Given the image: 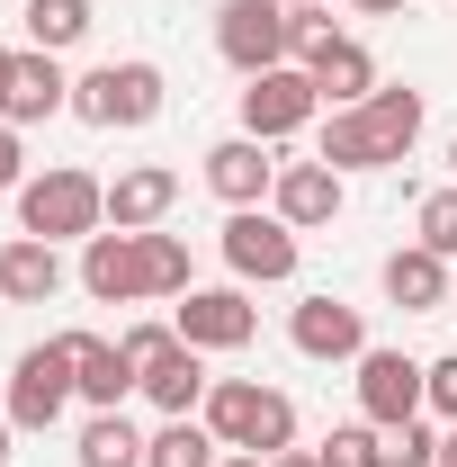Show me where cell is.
<instances>
[{
  "mask_svg": "<svg viewBox=\"0 0 457 467\" xmlns=\"http://www.w3.org/2000/svg\"><path fill=\"white\" fill-rule=\"evenodd\" d=\"M207 431H216L225 450L279 459V450H296V405H287L279 387H260V378H216V387H207Z\"/></svg>",
  "mask_w": 457,
  "mask_h": 467,
  "instance_id": "obj_3",
  "label": "cell"
},
{
  "mask_svg": "<svg viewBox=\"0 0 457 467\" xmlns=\"http://www.w3.org/2000/svg\"><path fill=\"white\" fill-rule=\"evenodd\" d=\"M305 72H314V90H323L332 109H359V99H377V55H368L359 36H332V46L305 63Z\"/></svg>",
  "mask_w": 457,
  "mask_h": 467,
  "instance_id": "obj_19",
  "label": "cell"
},
{
  "mask_svg": "<svg viewBox=\"0 0 457 467\" xmlns=\"http://www.w3.org/2000/svg\"><path fill=\"white\" fill-rule=\"evenodd\" d=\"M314 459H323V467H386V431H377V422L359 413V422H341V431H332V441L314 450Z\"/></svg>",
  "mask_w": 457,
  "mask_h": 467,
  "instance_id": "obj_26",
  "label": "cell"
},
{
  "mask_svg": "<svg viewBox=\"0 0 457 467\" xmlns=\"http://www.w3.org/2000/svg\"><path fill=\"white\" fill-rule=\"evenodd\" d=\"M279 171H287V162H269L260 135H225V144L207 153V189H216L225 207H260V198L279 189Z\"/></svg>",
  "mask_w": 457,
  "mask_h": 467,
  "instance_id": "obj_12",
  "label": "cell"
},
{
  "mask_svg": "<svg viewBox=\"0 0 457 467\" xmlns=\"http://www.w3.org/2000/svg\"><path fill=\"white\" fill-rule=\"evenodd\" d=\"M117 350H126V359H135V378H144V368H162V359L179 350V333H171V324H135Z\"/></svg>",
  "mask_w": 457,
  "mask_h": 467,
  "instance_id": "obj_29",
  "label": "cell"
},
{
  "mask_svg": "<svg viewBox=\"0 0 457 467\" xmlns=\"http://www.w3.org/2000/svg\"><path fill=\"white\" fill-rule=\"evenodd\" d=\"M9 431H18V422H9V413H0V459H9Z\"/></svg>",
  "mask_w": 457,
  "mask_h": 467,
  "instance_id": "obj_36",
  "label": "cell"
},
{
  "mask_svg": "<svg viewBox=\"0 0 457 467\" xmlns=\"http://www.w3.org/2000/svg\"><path fill=\"white\" fill-rule=\"evenodd\" d=\"M9 63H18V55H9V46H0V90H9Z\"/></svg>",
  "mask_w": 457,
  "mask_h": 467,
  "instance_id": "obj_37",
  "label": "cell"
},
{
  "mask_svg": "<svg viewBox=\"0 0 457 467\" xmlns=\"http://www.w3.org/2000/svg\"><path fill=\"white\" fill-rule=\"evenodd\" d=\"M350 9H368V18H386V9H403V0H350Z\"/></svg>",
  "mask_w": 457,
  "mask_h": 467,
  "instance_id": "obj_34",
  "label": "cell"
},
{
  "mask_svg": "<svg viewBox=\"0 0 457 467\" xmlns=\"http://www.w3.org/2000/svg\"><path fill=\"white\" fill-rule=\"evenodd\" d=\"M18 234H36V243H90V234H108V180L72 171V162L36 171L18 189Z\"/></svg>",
  "mask_w": 457,
  "mask_h": 467,
  "instance_id": "obj_2",
  "label": "cell"
},
{
  "mask_svg": "<svg viewBox=\"0 0 457 467\" xmlns=\"http://www.w3.org/2000/svg\"><path fill=\"white\" fill-rule=\"evenodd\" d=\"M27 36H36V55L81 46L90 36V0H27Z\"/></svg>",
  "mask_w": 457,
  "mask_h": 467,
  "instance_id": "obj_24",
  "label": "cell"
},
{
  "mask_svg": "<svg viewBox=\"0 0 457 467\" xmlns=\"http://www.w3.org/2000/svg\"><path fill=\"white\" fill-rule=\"evenodd\" d=\"M18 171H27V153H18V126H0V189H27Z\"/></svg>",
  "mask_w": 457,
  "mask_h": 467,
  "instance_id": "obj_31",
  "label": "cell"
},
{
  "mask_svg": "<svg viewBox=\"0 0 457 467\" xmlns=\"http://www.w3.org/2000/svg\"><path fill=\"white\" fill-rule=\"evenodd\" d=\"M287 46H296V18H287V0H225L216 9V55L251 81V72H279Z\"/></svg>",
  "mask_w": 457,
  "mask_h": 467,
  "instance_id": "obj_5",
  "label": "cell"
},
{
  "mask_svg": "<svg viewBox=\"0 0 457 467\" xmlns=\"http://www.w3.org/2000/svg\"><path fill=\"white\" fill-rule=\"evenodd\" d=\"M81 288L99 296V306H135L144 296V234H90L81 243Z\"/></svg>",
  "mask_w": 457,
  "mask_h": 467,
  "instance_id": "obj_11",
  "label": "cell"
},
{
  "mask_svg": "<svg viewBox=\"0 0 457 467\" xmlns=\"http://www.w3.org/2000/svg\"><path fill=\"white\" fill-rule=\"evenodd\" d=\"M269 198H279V216H287L296 234H314V225H332V216H341V171H332V162H287Z\"/></svg>",
  "mask_w": 457,
  "mask_h": 467,
  "instance_id": "obj_17",
  "label": "cell"
},
{
  "mask_svg": "<svg viewBox=\"0 0 457 467\" xmlns=\"http://www.w3.org/2000/svg\"><path fill=\"white\" fill-rule=\"evenodd\" d=\"M225 261L233 279H296V225L287 216H260V207H233L225 216Z\"/></svg>",
  "mask_w": 457,
  "mask_h": 467,
  "instance_id": "obj_9",
  "label": "cell"
},
{
  "mask_svg": "<svg viewBox=\"0 0 457 467\" xmlns=\"http://www.w3.org/2000/svg\"><path fill=\"white\" fill-rule=\"evenodd\" d=\"M431 413H449V422H457V350H449V359H431Z\"/></svg>",
  "mask_w": 457,
  "mask_h": 467,
  "instance_id": "obj_30",
  "label": "cell"
},
{
  "mask_svg": "<svg viewBox=\"0 0 457 467\" xmlns=\"http://www.w3.org/2000/svg\"><path fill=\"white\" fill-rule=\"evenodd\" d=\"M171 333L188 350H242L251 333H260V315H251V296L242 288H188L171 315Z\"/></svg>",
  "mask_w": 457,
  "mask_h": 467,
  "instance_id": "obj_10",
  "label": "cell"
},
{
  "mask_svg": "<svg viewBox=\"0 0 457 467\" xmlns=\"http://www.w3.org/2000/svg\"><path fill=\"white\" fill-rule=\"evenodd\" d=\"M314 109H323V90H314V72H305V63L251 72V90H242V135H260V144H287L296 126H314Z\"/></svg>",
  "mask_w": 457,
  "mask_h": 467,
  "instance_id": "obj_7",
  "label": "cell"
},
{
  "mask_svg": "<svg viewBox=\"0 0 457 467\" xmlns=\"http://www.w3.org/2000/svg\"><path fill=\"white\" fill-rule=\"evenodd\" d=\"M81 387H72V342H36V350H18V368H9V422L18 431H55L63 405H72Z\"/></svg>",
  "mask_w": 457,
  "mask_h": 467,
  "instance_id": "obj_6",
  "label": "cell"
},
{
  "mask_svg": "<svg viewBox=\"0 0 457 467\" xmlns=\"http://www.w3.org/2000/svg\"><path fill=\"white\" fill-rule=\"evenodd\" d=\"M412 225H421V243H431V252H440V261H457V189H431V198H421V216H412Z\"/></svg>",
  "mask_w": 457,
  "mask_h": 467,
  "instance_id": "obj_27",
  "label": "cell"
},
{
  "mask_svg": "<svg viewBox=\"0 0 457 467\" xmlns=\"http://www.w3.org/2000/svg\"><path fill=\"white\" fill-rule=\"evenodd\" d=\"M144 296H188V243L179 234H144Z\"/></svg>",
  "mask_w": 457,
  "mask_h": 467,
  "instance_id": "obj_25",
  "label": "cell"
},
{
  "mask_svg": "<svg viewBox=\"0 0 457 467\" xmlns=\"http://www.w3.org/2000/svg\"><path fill=\"white\" fill-rule=\"evenodd\" d=\"M162 99H171L162 63H99L72 81V117H90V126H153Z\"/></svg>",
  "mask_w": 457,
  "mask_h": 467,
  "instance_id": "obj_4",
  "label": "cell"
},
{
  "mask_svg": "<svg viewBox=\"0 0 457 467\" xmlns=\"http://www.w3.org/2000/svg\"><path fill=\"white\" fill-rule=\"evenodd\" d=\"M171 207H179V171L171 162H135V171L108 180V225L117 234H153Z\"/></svg>",
  "mask_w": 457,
  "mask_h": 467,
  "instance_id": "obj_13",
  "label": "cell"
},
{
  "mask_svg": "<svg viewBox=\"0 0 457 467\" xmlns=\"http://www.w3.org/2000/svg\"><path fill=\"white\" fill-rule=\"evenodd\" d=\"M55 288H63V252L36 243V234H18V243L0 252V296H9V306H46Z\"/></svg>",
  "mask_w": 457,
  "mask_h": 467,
  "instance_id": "obj_20",
  "label": "cell"
},
{
  "mask_svg": "<svg viewBox=\"0 0 457 467\" xmlns=\"http://www.w3.org/2000/svg\"><path fill=\"white\" fill-rule=\"evenodd\" d=\"M287 9H332V0H287Z\"/></svg>",
  "mask_w": 457,
  "mask_h": 467,
  "instance_id": "obj_38",
  "label": "cell"
},
{
  "mask_svg": "<svg viewBox=\"0 0 457 467\" xmlns=\"http://www.w3.org/2000/svg\"><path fill=\"white\" fill-rule=\"evenodd\" d=\"M421 117H431L421 90H377V99H359V109H332L314 162H332V171H395L403 153L421 144Z\"/></svg>",
  "mask_w": 457,
  "mask_h": 467,
  "instance_id": "obj_1",
  "label": "cell"
},
{
  "mask_svg": "<svg viewBox=\"0 0 457 467\" xmlns=\"http://www.w3.org/2000/svg\"><path fill=\"white\" fill-rule=\"evenodd\" d=\"M440 467H457V422H449V441H440Z\"/></svg>",
  "mask_w": 457,
  "mask_h": 467,
  "instance_id": "obj_35",
  "label": "cell"
},
{
  "mask_svg": "<svg viewBox=\"0 0 457 467\" xmlns=\"http://www.w3.org/2000/svg\"><path fill=\"white\" fill-rule=\"evenodd\" d=\"M386 296H395L403 315H431V306H449V261H440L431 243H403V252H386Z\"/></svg>",
  "mask_w": 457,
  "mask_h": 467,
  "instance_id": "obj_18",
  "label": "cell"
},
{
  "mask_svg": "<svg viewBox=\"0 0 457 467\" xmlns=\"http://www.w3.org/2000/svg\"><path fill=\"white\" fill-rule=\"evenodd\" d=\"M63 342H72V387H81L99 413H126V396L144 387V378H135V359H126L117 342H99V333H63Z\"/></svg>",
  "mask_w": 457,
  "mask_h": 467,
  "instance_id": "obj_16",
  "label": "cell"
},
{
  "mask_svg": "<svg viewBox=\"0 0 457 467\" xmlns=\"http://www.w3.org/2000/svg\"><path fill=\"white\" fill-rule=\"evenodd\" d=\"M216 459H225V441H216L198 413H171V422L144 441V467H216Z\"/></svg>",
  "mask_w": 457,
  "mask_h": 467,
  "instance_id": "obj_22",
  "label": "cell"
},
{
  "mask_svg": "<svg viewBox=\"0 0 457 467\" xmlns=\"http://www.w3.org/2000/svg\"><path fill=\"white\" fill-rule=\"evenodd\" d=\"M287 342L305 350V359H359L368 350V324H359V306H341V296H305L287 315Z\"/></svg>",
  "mask_w": 457,
  "mask_h": 467,
  "instance_id": "obj_14",
  "label": "cell"
},
{
  "mask_svg": "<svg viewBox=\"0 0 457 467\" xmlns=\"http://www.w3.org/2000/svg\"><path fill=\"white\" fill-rule=\"evenodd\" d=\"M449 171H457V144H449Z\"/></svg>",
  "mask_w": 457,
  "mask_h": 467,
  "instance_id": "obj_39",
  "label": "cell"
},
{
  "mask_svg": "<svg viewBox=\"0 0 457 467\" xmlns=\"http://www.w3.org/2000/svg\"><path fill=\"white\" fill-rule=\"evenodd\" d=\"M81 467H144V431H135L126 413H90V431H81Z\"/></svg>",
  "mask_w": 457,
  "mask_h": 467,
  "instance_id": "obj_23",
  "label": "cell"
},
{
  "mask_svg": "<svg viewBox=\"0 0 457 467\" xmlns=\"http://www.w3.org/2000/svg\"><path fill=\"white\" fill-rule=\"evenodd\" d=\"M269 467H323V459H314V450H279Z\"/></svg>",
  "mask_w": 457,
  "mask_h": 467,
  "instance_id": "obj_32",
  "label": "cell"
},
{
  "mask_svg": "<svg viewBox=\"0 0 457 467\" xmlns=\"http://www.w3.org/2000/svg\"><path fill=\"white\" fill-rule=\"evenodd\" d=\"M421 405H431V368H421V359H403V350H359V413H368L377 431L412 422Z\"/></svg>",
  "mask_w": 457,
  "mask_h": 467,
  "instance_id": "obj_8",
  "label": "cell"
},
{
  "mask_svg": "<svg viewBox=\"0 0 457 467\" xmlns=\"http://www.w3.org/2000/svg\"><path fill=\"white\" fill-rule=\"evenodd\" d=\"M216 467H269V459H260V450H225Z\"/></svg>",
  "mask_w": 457,
  "mask_h": 467,
  "instance_id": "obj_33",
  "label": "cell"
},
{
  "mask_svg": "<svg viewBox=\"0 0 457 467\" xmlns=\"http://www.w3.org/2000/svg\"><path fill=\"white\" fill-rule=\"evenodd\" d=\"M386 467H440V441L421 431V413H412V422H395V431H386Z\"/></svg>",
  "mask_w": 457,
  "mask_h": 467,
  "instance_id": "obj_28",
  "label": "cell"
},
{
  "mask_svg": "<svg viewBox=\"0 0 457 467\" xmlns=\"http://www.w3.org/2000/svg\"><path fill=\"white\" fill-rule=\"evenodd\" d=\"M207 387H216V378H207V359H198L188 342H179L162 368H144V396H153L162 413H198V405H207Z\"/></svg>",
  "mask_w": 457,
  "mask_h": 467,
  "instance_id": "obj_21",
  "label": "cell"
},
{
  "mask_svg": "<svg viewBox=\"0 0 457 467\" xmlns=\"http://www.w3.org/2000/svg\"><path fill=\"white\" fill-rule=\"evenodd\" d=\"M55 109H72V81L55 55H18L9 63V90H0V126H46Z\"/></svg>",
  "mask_w": 457,
  "mask_h": 467,
  "instance_id": "obj_15",
  "label": "cell"
}]
</instances>
